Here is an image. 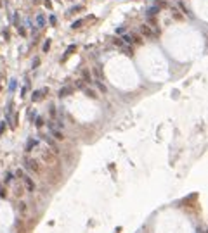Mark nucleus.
I'll return each instance as SVG.
<instances>
[{
	"mask_svg": "<svg viewBox=\"0 0 208 233\" xmlns=\"http://www.w3.org/2000/svg\"><path fill=\"white\" fill-rule=\"evenodd\" d=\"M81 81L83 83H92V74H90L89 69H83L81 71Z\"/></svg>",
	"mask_w": 208,
	"mask_h": 233,
	"instance_id": "nucleus-4",
	"label": "nucleus"
},
{
	"mask_svg": "<svg viewBox=\"0 0 208 233\" xmlns=\"http://www.w3.org/2000/svg\"><path fill=\"white\" fill-rule=\"evenodd\" d=\"M94 74L97 76V79H101V78H102V73H101V69H99V68H95V69H94Z\"/></svg>",
	"mask_w": 208,
	"mask_h": 233,
	"instance_id": "nucleus-23",
	"label": "nucleus"
},
{
	"mask_svg": "<svg viewBox=\"0 0 208 233\" xmlns=\"http://www.w3.org/2000/svg\"><path fill=\"white\" fill-rule=\"evenodd\" d=\"M75 87H76L78 90H83V88H85V85H83V81H81V79H78V81L75 83Z\"/></svg>",
	"mask_w": 208,
	"mask_h": 233,
	"instance_id": "nucleus-21",
	"label": "nucleus"
},
{
	"mask_svg": "<svg viewBox=\"0 0 208 233\" xmlns=\"http://www.w3.org/2000/svg\"><path fill=\"white\" fill-rule=\"evenodd\" d=\"M56 23H57V19H56V17H54V16H50V24H52V26H54V24H56Z\"/></svg>",
	"mask_w": 208,
	"mask_h": 233,
	"instance_id": "nucleus-29",
	"label": "nucleus"
},
{
	"mask_svg": "<svg viewBox=\"0 0 208 233\" xmlns=\"http://www.w3.org/2000/svg\"><path fill=\"white\" fill-rule=\"evenodd\" d=\"M75 50H76V45H70V47H68V50H66V54H64V57L61 59V62H64V60L68 59V55H70V54H73Z\"/></svg>",
	"mask_w": 208,
	"mask_h": 233,
	"instance_id": "nucleus-9",
	"label": "nucleus"
},
{
	"mask_svg": "<svg viewBox=\"0 0 208 233\" xmlns=\"http://www.w3.org/2000/svg\"><path fill=\"white\" fill-rule=\"evenodd\" d=\"M21 180H23V183H25V186H26L28 192H35V181H33L26 173L23 175V178H21Z\"/></svg>",
	"mask_w": 208,
	"mask_h": 233,
	"instance_id": "nucleus-2",
	"label": "nucleus"
},
{
	"mask_svg": "<svg viewBox=\"0 0 208 233\" xmlns=\"http://www.w3.org/2000/svg\"><path fill=\"white\" fill-rule=\"evenodd\" d=\"M123 41L125 43H132V36L130 35H123Z\"/></svg>",
	"mask_w": 208,
	"mask_h": 233,
	"instance_id": "nucleus-22",
	"label": "nucleus"
},
{
	"mask_svg": "<svg viewBox=\"0 0 208 233\" xmlns=\"http://www.w3.org/2000/svg\"><path fill=\"white\" fill-rule=\"evenodd\" d=\"M116 33H118V35H123V33H125V28H118Z\"/></svg>",
	"mask_w": 208,
	"mask_h": 233,
	"instance_id": "nucleus-31",
	"label": "nucleus"
},
{
	"mask_svg": "<svg viewBox=\"0 0 208 233\" xmlns=\"http://www.w3.org/2000/svg\"><path fill=\"white\" fill-rule=\"evenodd\" d=\"M81 26H83V21L78 19V21H75V23L71 24V30H76V28H81Z\"/></svg>",
	"mask_w": 208,
	"mask_h": 233,
	"instance_id": "nucleus-17",
	"label": "nucleus"
},
{
	"mask_svg": "<svg viewBox=\"0 0 208 233\" xmlns=\"http://www.w3.org/2000/svg\"><path fill=\"white\" fill-rule=\"evenodd\" d=\"M45 93H47V88H44V90H35V92L31 93V100H33V102H40L42 98L45 97Z\"/></svg>",
	"mask_w": 208,
	"mask_h": 233,
	"instance_id": "nucleus-3",
	"label": "nucleus"
},
{
	"mask_svg": "<svg viewBox=\"0 0 208 233\" xmlns=\"http://www.w3.org/2000/svg\"><path fill=\"white\" fill-rule=\"evenodd\" d=\"M115 45H118V47H121V45H123V41H121V40H115Z\"/></svg>",
	"mask_w": 208,
	"mask_h": 233,
	"instance_id": "nucleus-32",
	"label": "nucleus"
},
{
	"mask_svg": "<svg viewBox=\"0 0 208 233\" xmlns=\"http://www.w3.org/2000/svg\"><path fill=\"white\" fill-rule=\"evenodd\" d=\"M5 124H7L5 121H4V123H0V135H2V133H4V130H5Z\"/></svg>",
	"mask_w": 208,
	"mask_h": 233,
	"instance_id": "nucleus-26",
	"label": "nucleus"
},
{
	"mask_svg": "<svg viewBox=\"0 0 208 233\" xmlns=\"http://www.w3.org/2000/svg\"><path fill=\"white\" fill-rule=\"evenodd\" d=\"M160 12V7L158 5H154V7H149L148 11H146V16H148V17H153L154 14H158Z\"/></svg>",
	"mask_w": 208,
	"mask_h": 233,
	"instance_id": "nucleus-8",
	"label": "nucleus"
},
{
	"mask_svg": "<svg viewBox=\"0 0 208 233\" xmlns=\"http://www.w3.org/2000/svg\"><path fill=\"white\" fill-rule=\"evenodd\" d=\"M16 83H17V81L12 78V79H11V85H9V92H14V90H16Z\"/></svg>",
	"mask_w": 208,
	"mask_h": 233,
	"instance_id": "nucleus-20",
	"label": "nucleus"
},
{
	"mask_svg": "<svg viewBox=\"0 0 208 233\" xmlns=\"http://www.w3.org/2000/svg\"><path fill=\"white\" fill-rule=\"evenodd\" d=\"M36 145H38V140H35V138H30V140H28V143H26V152L33 150V147H36Z\"/></svg>",
	"mask_w": 208,
	"mask_h": 233,
	"instance_id": "nucleus-7",
	"label": "nucleus"
},
{
	"mask_svg": "<svg viewBox=\"0 0 208 233\" xmlns=\"http://www.w3.org/2000/svg\"><path fill=\"white\" fill-rule=\"evenodd\" d=\"M12 180H14V175H12V173H5L4 183H5V185H9V183H12Z\"/></svg>",
	"mask_w": 208,
	"mask_h": 233,
	"instance_id": "nucleus-16",
	"label": "nucleus"
},
{
	"mask_svg": "<svg viewBox=\"0 0 208 233\" xmlns=\"http://www.w3.org/2000/svg\"><path fill=\"white\" fill-rule=\"evenodd\" d=\"M71 92H73V88H71V87H64V88H61V90H59V93H57V95H59V98H62V97H68Z\"/></svg>",
	"mask_w": 208,
	"mask_h": 233,
	"instance_id": "nucleus-6",
	"label": "nucleus"
},
{
	"mask_svg": "<svg viewBox=\"0 0 208 233\" xmlns=\"http://www.w3.org/2000/svg\"><path fill=\"white\" fill-rule=\"evenodd\" d=\"M25 167L30 169V171H33V173H38V171H40V164H38V161L30 159V157H25Z\"/></svg>",
	"mask_w": 208,
	"mask_h": 233,
	"instance_id": "nucleus-1",
	"label": "nucleus"
},
{
	"mask_svg": "<svg viewBox=\"0 0 208 233\" xmlns=\"http://www.w3.org/2000/svg\"><path fill=\"white\" fill-rule=\"evenodd\" d=\"M36 24H38V28H44V26H45V17L42 16V14L36 16Z\"/></svg>",
	"mask_w": 208,
	"mask_h": 233,
	"instance_id": "nucleus-11",
	"label": "nucleus"
},
{
	"mask_svg": "<svg viewBox=\"0 0 208 233\" xmlns=\"http://www.w3.org/2000/svg\"><path fill=\"white\" fill-rule=\"evenodd\" d=\"M78 11H81V7H73V9H71L70 12H78Z\"/></svg>",
	"mask_w": 208,
	"mask_h": 233,
	"instance_id": "nucleus-34",
	"label": "nucleus"
},
{
	"mask_svg": "<svg viewBox=\"0 0 208 233\" xmlns=\"http://www.w3.org/2000/svg\"><path fill=\"white\" fill-rule=\"evenodd\" d=\"M35 126L36 128H42V126H44V117H36L35 119Z\"/></svg>",
	"mask_w": 208,
	"mask_h": 233,
	"instance_id": "nucleus-19",
	"label": "nucleus"
},
{
	"mask_svg": "<svg viewBox=\"0 0 208 233\" xmlns=\"http://www.w3.org/2000/svg\"><path fill=\"white\" fill-rule=\"evenodd\" d=\"M17 209H19V213L25 216V214H26V202H23V200H21V202H19V205H17Z\"/></svg>",
	"mask_w": 208,
	"mask_h": 233,
	"instance_id": "nucleus-15",
	"label": "nucleus"
},
{
	"mask_svg": "<svg viewBox=\"0 0 208 233\" xmlns=\"http://www.w3.org/2000/svg\"><path fill=\"white\" fill-rule=\"evenodd\" d=\"M17 31H19V35H21V36H26V31H25V28H23V26H19V28H17Z\"/></svg>",
	"mask_w": 208,
	"mask_h": 233,
	"instance_id": "nucleus-25",
	"label": "nucleus"
},
{
	"mask_svg": "<svg viewBox=\"0 0 208 233\" xmlns=\"http://www.w3.org/2000/svg\"><path fill=\"white\" fill-rule=\"evenodd\" d=\"M45 7H47V9H50V7H52V4H50V0H45Z\"/></svg>",
	"mask_w": 208,
	"mask_h": 233,
	"instance_id": "nucleus-33",
	"label": "nucleus"
},
{
	"mask_svg": "<svg viewBox=\"0 0 208 233\" xmlns=\"http://www.w3.org/2000/svg\"><path fill=\"white\" fill-rule=\"evenodd\" d=\"M50 43H52L50 40H45V41H44V47H42V50H44V52H49V49H50Z\"/></svg>",
	"mask_w": 208,
	"mask_h": 233,
	"instance_id": "nucleus-18",
	"label": "nucleus"
},
{
	"mask_svg": "<svg viewBox=\"0 0 208 233\" xmlns=\"http://www.w3.org/2000/svg\"><path fill=\"white\" fill-rule=\"evenodd\" d=\"M140 33H142V35H146V36H151V35H153L151 28H149V26H146V24H144V26H140Z\"/></svg>",
	"mask_w": 208,
	"mask_h": 233,
	"instance_id": "nucleus-12",
	"label": "nucleus"
},
{
	"mask_svg": "<svg viewBox=\"0 0 208 233\" xmlns=\"http://www.w3.org/2000/svg\"><path fill=\"white\" fill-rule=\"evenodd\" d=\"M83 92H85V95L90 97V98H97V93H95L92 88H83Z\"/></svg>",
	"mask_w": 208,
	"mask_h": 233,
	"instance_id": "nucleus-14",
	"label": "nucleus"
},
{
	"mask_svg": "<svg viewBox=\"0 0 208 233\" xmlns=\"http://www.w3.org/2000/svg\"><path fill=\"white\" fill-rule=\"evenodd\" d=\"M44 140H45V142H47V143H49V145L52 147V150H54V152H59V149H57V145L54 143V140H52L50 137H44Z\"/></svg>",
	"mask_w": 208,
	"mask_h": 233,
	"instance_id": "nucleus-10",
	"label": "nucleus"
},
{
	"mask_svg": "<svg viewBox=\"0 0 208 233\" xmlns=\"http://www.w3.org/2000/svg\"><path fill=\"white\" fill-rule=\"evenodd\" d=\"M38 66H40V59H35V60H33V69L38 68Z\"/></svg>",
	"mask_w": 208,
	"mask_h": 233,
	"instance_id": "nucleus-27",
	"label": "nucleus"
},
{
	"mask_svg": "<svg viewBox=\"0 0 208 233\" xmlns=\"http://www.w3.org/2000/svg\"><path fill=\"white\" fill-rule=\"evenodd\" d=\"M49 130L52 131V135H54V137H56L57 140H62V138H64V135H62L61 131H57V130H56V126H54L52 123H49Z\"/></svg>",
	"mask_w": 208,
	"mask_h": 233,
	"instance_id": "nucleus-5",
	"label": "nucleus"
},
{
	"mask_svg": "<svg viewBox=\"0 0 208 233\" xmlns=\"http://www.w3.org/2000/svg\"><path fill=\"white\" fill-rule=\"evenodd\" d=\"M23 175H25L23 169H17V171H16V178H23Z\"/></svg>",
	"mask_w": 208,
	"mask_h": 233,
	"instance_id": "nucleus-24",
	"label": "nucleus"
},
{
	"mask_svg": "<svg viewBox=\"0 0 208 233\" xmlns=\"http://www.w3.org/2000/svg\"><path fill=\"white\" fill-rule=\"evenodd\" d=\"M4 197H5V190L0 188V199H4Z\"/></svg>",
	"mask_w": 208,
	"mask_h": 233,
	"instance_id": "nucleus-30",
	"label": "nucleus"
},
{
	"mask_svg": "<svg viewBox=\"0 0 208 233\" xmlns=\"http://www.w3.org/2000/svg\"><path fill=\"white\" fill-rule=\"evenodd\" d=\"M0 7H2V2H0Z\"/></svg>",
	"mask_w": 208,
	"mask_h": 233,
	"instance_id": "nucleus-35",
	"label": "nucleus"
},
{
	"mask_svg": "<svg viewBox=\"0 0 208 233\" xmlns=\"http://www.w3.org/2000/svg\"><path fill=\"white\" fill-rule=\"evenodd\" d=\"M95 85H97V88H99L102 93H106V92H108V87H106V85H104L101 79H97V81H95Z\"/></svg>",
	"mask_w": 208,
	"mask_h": 233,
	"instance_id": "nucleus-13",
	"label": "nucleus"
},
{
	"mask_svg": "<svg viewBox=\"0 0 208 233\" xmlns=\"http://www.w3.org/2000/svg\"><path fill=\"white\" fill-rule=\"evenodd\" d=\"M50 116L56 117V107H54V105H50Z\"/></svg>",
	"mask_w": 208,
	"mask_h": 233,
	"instance_id": "nucleus-28",
	"label": "nucleus"
}]
</instances>
